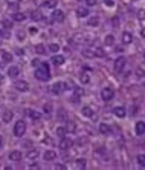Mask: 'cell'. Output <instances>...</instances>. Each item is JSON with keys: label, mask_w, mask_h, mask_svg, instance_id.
<instances>
[{"label": "cell", "mask_w": 145, "mask_h": 170, "mask_svg": "<svg viewBox=\"0 0 145 170\" xmlns=\"http://www.w3.org/2000/svg\"><path fill=\"white\" fill-rule=\"evenodd\" d=\"M35 78L37 80H40V81H47L51 78V75H49V69H46V67H37L35 69Z\"/></svg>", "instance_id": "cell-1"}, {"label": "cell", "mask_w": 145, "mask_h": 170, "mask_svg": "<svg viewBox=\"0 0 145 170\" xmlns=\"http://www.w3.org/2000/svg\"><path fill=\"white\" fill-rule=\"evenodd\" d=\"M25 132H26V123L23 119H18L15 123V126H14V135L21 138L23 135H25Z\"/></svg>", "instance_id": "cell-2"}, {"label": "cell", "mask_w": 145, "mask_h": 170, "mask_svg": "<svg viewBox=\"0 0 145 170\" xmlns=\"http://www.w3.org/2000/svg\"><path fill=\"white\" fill-rule=\"evenodd\" d=\"M113 96H115V90H113V87H104L102 90H101V98L104 100V101H110V100H113Z\"/></svg>", "instance_id": "cell-3"}, {"label": "cell", "mask_w": 145, "mask_h": 170, "mask_svg": "<svg viewBox=\"0 0 145 170\" xmlns=\"http://www.w3.org/2000/svg\"><path fill=\"white\" fill-rule=\"evenodd\" d=\"M66 86H67L66 83H63V81H57V83H54V84L51 86V92H52L54 95H60L64 89H67Z\"/></svg>", "instance_id": "cell-4"}, {"label": "cell", "mask_w": 145, "mask_h": 170, "mask_svg": "<svg viewBox=\"0 0 145 170\" xmlns=\"http://www.w3.org/2000/svg\"><path fill=\"white\" fill-rule=\"evenodd\" d=\"M72 145H74V141H72L70 138H67V136L61 138V141H60V149L61 150H69Z\"/></svg>", "instance_id": "cell-5"}, {"label": "cell", "mask_w": 145, "mask_h": 170, "mask_svg": "<svg viewBox=\"0 0 145 170\" xmlns=\"http://www.w3.org/2000/svg\"><path fill=\"white\" fill-rule=\"evenodd\" d=\"M125 63H127L125 57H118V58L115 60V70L121 72V70H122V69L125 67Z\"/></svg>", "instance_id": "cell-6"}, {"label": "cell", "mask_w": 145, "mask_h": 170, "mask_svg": "<svg viewBox=\"0 0 145 170\" xmlns=\"http://www.w3.org/2000/svg\"><path fill=\"white\" fill-rule=\"evenodd\" d=\"M64 18H66V15H64V12H63L61 9H55V11H54V14H52V20H54V21L61 23V21H64Z\"/></svg>", "instance_id": "cell-7"}, {"label": "cell", "mask_w": 145, "mask_h": 170, "mask_svg": "<svg viewBox=\"0 0 145 170\" xmlns=\"http://www.w3.org/2000/svg\"><path fill=\"white\" fill-rule=\"evenodd\" d=\"M14 87L18 90V92H28L29 90V84L26 81H15Z\"/></svg>", "instance_id": "cell-8"}, {"label": "cell", "mask_w": 145, "mask_h": 170, "mask_svg": "<svg viewBox=\"0 0 145 170\" xmlns=\"http://www.w3.org/2000/svg\"><path fill=\"white\" fill-rule=\"evenodd\" d=\"M8 159H9V161H14V162L20 161V159H21V152H20V150H12V152H9Z\"/></svg>", "instance_id": "cell-9"}, {"label": "cell", "mask_w": 145, "mask_h": 170, "mask_svg": "<svg viewBox=\"0 0 145 170\" xmlns=\"http://www.w3.org/2000/svg\"><path fill=\"white\" fill-rule=\"evenodd\" d=\"M113 113H115V116H118V118H124V116L127 115L125 107H122V106H116V107L113 109Z\"/></svg>", "instance_id": "cell-10"}, {"label": "cell", "mask_w": 145, "mask_h": 170, "mask_svg": "<svg viewBox=\"0 0 145 170\" xmlns=\"http://www.w3.org/2000/svg\"><path fill=\"white\" fill-rule=\"evenodd\" d=\"M43 158H44V161H55L57 159V152L55 150H46Z\"/></svg>", "instance_id": "cell-11"}, {"label": "cell", "mask_w": 145, "mask_h": 170, "mask_svg": "<svg viewBox=\"0 0 145 170\" xmlns=\"http://www.w3.org/2000/svg\"><path fill=\"white\" fill-rule=\"evenodd\" d=\"M83 93H84V90H83V87H74V103H78L80 101V98L83 96Z\"/></svg>", "instance_id": "cell-12"}, {"label": "cell", "mask_w": 145, "mask_h": 170, "mask_svg": "<svg viewBox=\"0 0 145 170\" xmlns=\"http://www.w3.org/2000/svg\"><path fill=\"white\" fill-rule=\"evenodd\" d=\"M134 130H136V135H143L145 133V123L143 121H137L134 124Z\"/></svg>", "instance_id": "cell-13"}, {"label": "cell", "mask_w": 145, "mask_h": 170, "mask_svg": "<svg viewBox=\"0 0 145 170\" xmlns=\"http://www.w3.org/2000/svg\"><path fill=\"white\" fill-rule=\"evenodd\" d=\"M18 74H20V69H18L17 66H9V67H8V75H9L11 78H17Z\"/></svg>", "instance_id": "cell-14"}, {"label": "cell", "mask_w": 145, "mask_h": 170, "mask_svg": "<svg viewBox=\"0 0 145 170\" xmlns=\"http://www.w3.org/2000/svg\"><path fill=\"white\" fill-rule=\"evenodd\" d=\"M98 25H99V17H98V15H93V17H90V18L87 20V26L95 28V26H98Z\"/></svg>", "instance_id": "cell-15"}, {"label": "cell", "mask_w": 145, "mask_h": 170, "mask_svg": "<svg viewBox=\"0 0 145 170\" xmlns=\"http://www.w3.org/2000/svg\"><path fill=\"white\" fill-rule=\"evenodd\" d=\"M51 61H52L55 66H61V64H64V57L58 54V55H54V57L51 58Z\"/></svg>", "instance_id": "cell-16"}, {"label": "cell", "mask_w": 145, "mask_h": 170, "mask_svg": "<svg viewBox=\"0 0 145 170\" xmlns=\"http://www.w3.org/2000/svg\"><path fill=\"white\" fill-rule=\"evenodd\" d=\"M0 55H2V60L5 63H11L12 61V54L8 52V51H0Z\"/></svg>", "instance_id": "cell-17"}, {"label": "cell", "mask_w": 145, "mask_h": 170, "mask_svg": "<svg viewBox=\"0 0 145 170\" xmlns=\"http://www.w3.org/2000/svg\"><path fill=\"white\" fill-rule=\"evenodd\" d=\"M81 113H83V116L90 118V116H93V109H92L90 106H84V107L81 109Z\"/></svg>", "instance_id": "cell-18"}, {"label": "cell", "mask_w": 145, "mask_h": 170, "mask_svg": "<svg viewBox=\"0 0 145 170\" xmlns=\"http://www.w3.org/2000/svg\"><path fill=\"white\" fill-rule=\"evenodd\" d=\"M26 113H28V115H29L34 121L41 119V113H40V112H37V110H31V109H29V110H26Z\"/></svg>", "instance_id": "cell-19"}, {"label": "cell", "mask_w": 145, "mask_h": 170, "mask_svg": "<svg viewBox=\"0 0 145 170\" xmlns=\"http://www.w3.org/2000/svg\"><path fill=\"white\" fill-rule=\"evenodd\" d=\"M55 133H57V136H60V138H64V136H66V133H67V127L58 126V127H57V130H55Z\"/></svg>", "instance_id": "cell-20"}, {"label": "cell", "mask_w": 145, "mask_h": 170, "mask_svg": "<svg viewBox=\"0 0 145 170\" xmlns=\"http://www.w3.org/2000/svg\"><path fill=\"white\" fill-rule=\"evenodd\" d=\"M131 41H133V35H131L130 32H124V34H122V43L130 44Z\"/></svg>", "instance_id": "cell-21"}, {"label": "cell", "mask_w": 145, "mask_h": 170, "mask_svg": "<svg viewBox=\"0 0 145 170\" xmlns=\"http://www.w3.org/2000/svg\"><path fill=\"white\" fill-rule=\"evenodd\" d=\"M81 55L86 57V58H93L95 57V51L93 49H83L81 51Z\"/></svg>", "instance_id": "cell-22"}, {"label": "cell", "mask_w": 145, "mask_h": 170, "mask_svg": "<svg viewBox=\"0 0 145 170\" xmlns=\"http://www.w3.org/2000/svg\"><path fill=\"white\" fill-rule=\"evenodd\" d=\"M26 156H28V159L35 161V159L38 158V150H37V149H32V150H29V152H28V155H26Z\"/></svg>", "instance_id": "cell-23"}, {"label": "cell", "mask_w": 145, "mask_h": 170, "mask_svg": "<svg viewBox=\"0 0 145 170\" xmlns=\"http://www.w3.org/2000/svg\"><path fill=\"white\" fill-rule=\"evenodd\" d=\"M58 5V0H46L44 2V6L46 8H51V9H55Z\"/></svg>", "instance_id": "cell-24"}, {"label": "cell", "mask_w": 145, "mask_h": 170, "mask_svg": "<svg viewBox=\"0 0 145 170\" xmlns=\"http://www.w3.org/2000/svg\"><path fill=\"white\" fill-rule=\"evenodd\" d=\"M12 20H15V21H25L26 15L21 14V12H15V14H12Z\"/></svg>", "instance_id": "cell-25"}, {"label": "cell", "mask_w": 145, "mask_h": 170, "mask_svg": "<svg viewBox=\"0 0 145 170\" xmlns=\"http://www.w3.org/2000/svg\"><path fill=\"white\" fill-rule=\"evenodd\" d=\"M104 43H106L107 46H113V43H115V37H113V34H107V35L104 37Z\"/></svg>", "instance_id": "cell-26"}, {"label": "cell", "mask_w": 145, "mask_h": 170, "mask_svg": "<svg viewBox=\"0 0 145 170\" xmlns=\"http://www.w3.org/2000/svg\"><path fill=\"white\" fill-rule=\"evenodd\" d=\"M77 15L81 17V18H83V17H87V15H89V9H87V8H78V9H77Z\"/></svg>", "instance_id": "cell-27"}, {"label": "cell", "mask_w": 145, "mask_h": 170, "mask_svg": "<svg viewBox=\"0 0 145 170\" xmlns=\"http://www.w3.org/2000/svg\"><path fill=\"white\" fill-rule=\"evenodd\" d=\"M31 18H32L34 21H40V20H43V14H41L40 11H34V12L31 14Z\"/></svg>", "instance_id": "cell-28"}, {"label": "cell", "mask_w": 145, "mask_h": 170, "mask_svg": "<svg viewBox=\"0 0 145 170\" xmlns=\"http://www.w3.org/2000/svg\"><path fill=\"white\" fill-rule=\"evenodd\" d=\"M99 132H101L102 135H107V133L110 132V126L106 124V123H101V124H99Z\"/></svg>", "instance_id": "cell-29"}, {"label": "cell", "mask_w": 145, "mask_h": 170, "mask_svg": "<svg viewBox=\"0 0 145 170\" xmlns=\"http://www.w3.org/2000/svg\"><path fill=\"white\" fill-rule=\"evenodd\" d=\"M75 165H77V168H84L86 167V159L84 158H78L75 161Z\"/></svg>", "instance_id": "cell-30"}, {"label": "cell", "mask_w": 145, "mask_h": 170, "mask_svg": "<svg viewBox=\"0 0 145 170\" xmlns=\"http://www.w3.org/2000/svg\"><path fill=\"white\" fill-rule=\"evenodd\" d=\"M12 116H14L12 112H11V110H6V112L3 113V121H5V123H9V121L12 119Z\"/></svg>", "instance_id": "cell-31"}, {"label": "cell", "mask_w": 145, "mask_h": 170, "mask_svg": "<svg viewBox=\"0 0 145 170\" xmlns=\"http://www.w3.org/2000/svg\"><path fill=\"white\" fill-rule=\"evenodd\" d=\"M95 57H104L106 55V51L102 49V47H95Z\"/></svg>", "instance_id": "cell-32"}, {"label": "cell", "mask_w": 145, "mask_h": 170, "mask_svg": "<svg viewBox=\"0 0 145 170\" xmlns=\"http://www.w3.org/2000/svg\"><path fill=\"white\" fill-rule=\"evenodd\" d=\"M47 49H49L51 52H58V51H60V46H58L57 43H51L49 46H47Z\"/></svg>", "instance_id": "cell-33"}, {"label": "cell", "mask_w": 145, "mask_h": 170, "mask_svg": "<svg viewBox=\"0 0 145 170\" xmlns=\"http://www.w3.org/2000/svg\"><path fill=\"white\" fill-rule=\"evenodd\" d=\"M35 52L37 54H44L46 52V46L44 44H37L35 46Z\"/></svg>", "instance_id": "cell-34"}, {"label": "cell", "mask_w": 145, "mask_h": 170, "mask_svg": "<svg viewBox=\"0 0 145 170\" xmlns=\"http://www.w3.org/2000/svg\"><path fill=\"white\" fill-rule=\"evenodd\" d=\"M80 81H81L83 84H87V83L90 81V78H89V75H87V74H84V72H83V74L80 75Z\"/></svg>", "instance_id": "cell-35"}, {"label": "cell", "mask_w": 145, "mask_h": 170, "mask_svg": "<svg viewBox=\"0 0 145 170\" xmlns=\"http://www.w3.org/2000/svg\"><path fill=\"white\" fill-rule=\"evenodd\" d=\"M143 75H145V69H143V67H137V69H136V77H137V78H142Z\"/></svg>", "instance_id": "cell-36"}, {"label": "cell", "mask_w": 145, "mask_h": 170, "mask_svg": "<svg viewBox=\"0 0 145 170\" xmlns=\"http://www.w3.org/2000/svg\"><path fill=\"white\" fill-rule=\"evenodd\" d=\"M136 159H137V164H139L140 167H145V155H139Z\"/></svg>", "instance_id": "cell-37"}, {"label": "cell", "mask_w": 145, "mask_h": 170, "mask_svg": "<svg viewBox=\"0 0 145 170\" xmlns=\"http://www.w3.org/2000/svg\"><path fill=\"white\" fill-rule=\"evenodd\" d=\"M2 25H3L6 29H11V28H12V21H11V20H8V18H5V20L2 21Z\"/></svg>", "instance_id": "cell-38"}, {"label": "cell", "mask_w": 145, "mask_h": 170, "mask_svg": "<svg viewBox=\"0 0 145 170\" xmlns=\"http://www.w3.org/2000/svg\"><path fill=\"white\" fill-rule=\"evenodd\" d=\"M43 110H44L46 113H51V112H52V106H51V103H47V104H44Z\"/></svg>", "instance_id": "cell-39"}, {"label": "cell", "mask_w": 145, "mask_h": 170, "mask_svg": "<svg viewBox=\"0 0 145 170\" xmlns=\"http://www.w3.org/2000/svg\"><path fill=\"white\" fill-rule=\"evenodd\" d=\"M67 130H69V132H75V130H77V126H75V123H69V126H67Z\"/></svg>", "instance_id": "cell-40"}, {"label": "cell", "mask_w": 145, "mask_h": 170, "mask_svg": "<svg viewBox=\"0 0 145 170\" xmlns=\"http://www.w3.org/2000/svg\"><path fill=\"white\" fill-rule=\"evenodd\" d=\"M104 5L112 8V6H115V0H104Z\"/></svg>", "instance_id": "cell-41"}, {"label": "cell", "mask_w": 145, "mask_h": 170, "mask_svg": "<svg viewBox=\"0 0 145 170\" xmlns=\"http://www.w3.org/2000/svg\"><path fill=\"white\" fill-rule=\"evenodd\" d=\"M84 2L87 3V6H95L96 3H98V0H84Z\"/></svg>", "instance_id": "cell-42"}, {"label": "cell", "mask_w": 145, "mask_h": 170, "mask_svg": "<svg viewBox=\"0 0 145 170\" xmlns=\"http://www.w3.org/2000/svg\"><path fill=\"white\" fill-rule=\"evenodd\" d=\"M32 66L40 67V66H41V61H40V60H32Z\"/></svg>", "instance_id": "cell-43"}, {"label": "cell", "mask_w": 145, "mask_h": 170, "mask_svg": "<svg viewBox=\"0 0 145 170\" xmlns=\"http://www.w3.org/2000/svg\"><path fill=\"white\" fill-rule=\"evenodd\" d=\"M55 170H64L66 168V165H63V164H55V167H54Z\"/></svg>", "instance_id": "cell-44"}, {"label": "cell", "mask_w": 145, "mask_h": 170, "mask_svg": "<svg viewBox=\"0 0 145 170\" xmlns=\"http://www.w3.org/2000/svg\"><path fill=\"white\" fill-rule=\"evenodd\" d=\"M17 37H18V40H20V41L25 40V34H23V32H18V34H17Z\"/></svg>", "instance_id": "cell-45"}, {"label": "cell", "mask_w": 145, "mask_h": 170, "mask_svg": "<svg viewBox=\"0 0 145 170\" xmlns=\"http://www.w3.org/2000/svg\"><path fill=\"white\" fill-rule=\"evenodd\" d=\"M15 54H17V55H20V57H23V55H25V51H23V49H17V51H15Z\"/></svg>", "instance_id": "cell-46"}, {"label": "cell", "mask_w": 145, "mask_h": 170, "mask_svg": "<svg viewBox=\"0 0 145 170\" xmlns=\"http://www.w3.org/2000/svg\"><path fill=\"white\" fill-rule=\"evenodd\" d=\"M29 32H31V34H37V32H38V29H37V28H34V26H32V28H31V29H29Z\"/></svg>", "instance_id": "cell-47"}, {"label": "cell", "mask_w": 145, "mask_h": 170, "mask_svg": "<svg viewBox=\"0 0 145 170\" xmlns=\"http://www.w3.org/2000/svg\"><path fill=\"white\" fill-rule=\"evenodd\" d=\"M20 0H8V3H12V5H15V3H18Z\"/></svg>", "instance_id": "cell-48"}, {"label": "cell", "mask_w": 145, "mask_h": 170, "mask_svg": "<svg viewBox=\"0 0 145 170\" xmlns=\"http://www.w3.org/2000/svg\"><path fill=\"white\" fill-rule=\"evenodd\" d=\"M29 168H40V167H38V164H31Z\"/></svg>", "instance_id": "cell-49"}, {"label": "cell", "mask_w": 145, "mask_h": 170, "mask_svg": "<svg viewBox=\"0 0 145 170\" xmlns=\"http://www.w3.org/2000/svg\"><path fill=\"white\" fill-rule=\"evenodd\" d=\"M139 18H145V11H140V14H139Z\"/></svg>", "instance_id": "cell-50"}, {"label": "cell", "mask_w": 145, "mask_h": 170, "mask_svg": "<svg viewBox=\"0 0 145 170\" xmlns=\"http://www.w3.org/2000/svg\"><path fill=\"white\" fill-rule=\"evenodd\" d=\"M2 145H3V136L0 135V149H2Z\"/></svg>", "instance_id": "cell-51"}, {"label": "cell", "mask_w": 145, "mask_h": 170, "mask_svg": "<svg viewBox=\"0 0 145 170\" xmlns=\"http://www.w3.org/2000/svg\"><path fill=\"white\" fill-rule=\"evenodd\" d=\"M140 35H142V38H145V28L140 31Z\"/></svg>", "instance_id": "cell-52"}, {"label": "cell", "mask_w": 145, "mask_h": 170, "mask_svg": "<svg viewBox=\"0 0 145 170\" xmlns=\"http://www.w3.org/2000/svg\"><path fill=\"white\" fill-rule=\"evenodd\" d=\"M3 35V32H2V29H0V37H2Z\"/></svg>", "instance_id": "cell-53"}, {"label": "cell", "mask_w": 145, "mask_h": 170, "mask_svg": "<svg viewBox=\"0 0 145 170\" xmlns=\"http://www.w3.org/2000/svg\"><path fill=\"white\" fill-rule=\"evenodd\" d=\"M143 58H145V51H143Z\"/></svg>", "instance_id": "cell-54"}]
</instances>
